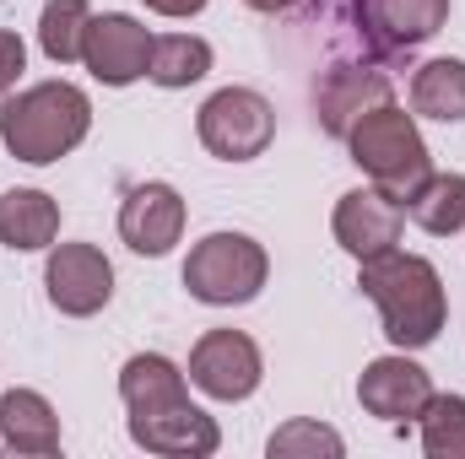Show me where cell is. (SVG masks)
<instances>
[{"mask_svg": "<svg viewBox=\"0 0 465 459\" xmlns=\"http://www.w3.org/2000/svg\"><path fill=\"white\" fill-rule=\"evenodd\" d=\"M249 11H265V16H287V11H298L303 0H243Z\"/></svg>", "mask_w": 465, "mask_h": 459, "instance_id": "484cf974", "label": "cell"}, {"mask_svg": "<svg viewBox=\"0 0 465 459\" xmlns=\"http://www.w3.org/2000/svg\"><path fill=\"white\" fill-rule=\"evenodd\" d=\"M411 114L439 119V124H460L465 119V60H428L411 76Z\"/></svg>", "mask_w": 465, "mask_h": 459, "instance_id": "ac0fdd59", "label": "cell"}, {"mask_svg": "<svg viewBox=\"0 0 465 459\" xmlns=\"http://www.w3.org/2000/svg\"><path fill=\"white\" fill-rule=\"evenodd\" d=\"M130 444L168 459H206L223 449V433L201 405L184 400V405H168V411H152V416H130Z\"/></svg>", "mask_w": 465, "mask_h": 459, "instance_id": "7c38bea8", "label": "cell"}, {"mask_svg": "<svg viewBox=\"0 0 465 459\" xmlns=\"http://www.w3.org/2000/svg\"><path fill=\"white\" fill-rule=\"evenodd\" d=\"M206 71H212V44L201 33H157L152 38L146 82H157V87H195Z\"/></svg>", "mask_w": 465, "mask_h": 459, "instance_id": "d6986e66", "label": "cell"}, {"mask_svg": "<svg viewBox=\"0 0 465 459\" xmlns=\"http://www.w3.org/2000/svg\"><path fill=\"white\" fill-rule=\"evenodd\" d=\"M406 217L433 238L465 232V173H428L422 190L406 200Z\"/></svg>", "mask_w": 465, "mask_h": 459, "instance_id": "ffe728a7", "label": "cell"}, {"mask_svg": "<svg viewBox=\"0 0 465 459\" xmlns=\"http://www.w3.org/2000/svg\"><path fill=\"white\" fill-rule=\"evenodd\" d=\"M119 400L130 416H152V411H168V405H184L190 400V384H184V367L163 351H135L124 367H119Z\"/></svg>", "mask_w": 465, "mask_h": 459, "instance_id": "9a60e30c", "label": "cell"}, {"mask_svg": "<svg viewBox=\"0 0 465 459\" xmlns=\"http://www.w3.org/2000/svg\"><path fill=\"white\" fill-rule=\"evenodd\" d=\"M184 195L163 179H146L124 195L119 206V238L130 254H146V259H163L179 238H184Z\"/></svg>", "mask_w": 465, "mask_h": 459, "instance_id": "30bf717a", "label": "cell"}, {"mask_svg": "<svg viewBox=\"0 0 465 459\" xmlns=\"http://www.w3.org/2000/svg\"><path fill=\"white\" fill-rule=\"evenodd\" d=\"M265 454H271V459H320V454L336 459V454H347V444H341V433H336V427L298 416V422H287V427H276V433H271Z\"/></svg>", "mask_w": 465, "mask_h": 459, "instance_id": "603a6c76", "label": "cell"}, {"mask_svg": "<svg viewBox=\"0 0 465 459\" xmlns=\"http://www.w3.org/2000/svg\"><path fill=\"white\" fill-rule=\"evenodd\" d=\"M417 422L428 459H465V395H433Z\"/></svg>", "mask_w": 465, "mask_h": 459, "instance_id": "7402d4cb", "label": "cell"}, {"mask_svg": "<svg viewBox=\"0 0 465 459\" xmlns=\"http://www.w3.org/2000/svg\"><path fill=\"white\" fill-rule=\"evenodd\" d=\"M60 238V200L44 190H5L0 195V243L16 254L54 249Z\"/></svg>", "mask_w": 465, "mask_h": 459, "instance_id": "e0dca14e", "label": "cell"}, {"mask_svg": "<svg viewBox=\"0 0 465 459\" xmlns=\"http://www.w3.org/2000/svg\"><path fill=\"white\" fill-rule=\"evenodd\" d=\"M357 22L379 49H417L450 22V0H357Z\"/></svg>", "mask_w": 465, "mask_h": 459, "instance_id": "4fadbf2b", "label": "cell"}, {"mask_svg": "<svg viewBox=\"0 0 465 459\" xmlns=\"http://www.w3.org/2000/svg\"><path fill=\"white\" fill-rule=\"evenodd\" d=\"M0 444L16 454H60V416L38 389L0 395Z\"/></svg>", "mask_w": 465, "mask_h": 459, "instance_id": "2e32d148", "label": "cell"}, {"mask_svg": "<svg viewBox=\"0 0 465 459\" xmlns=\"http://www.w3.org/2000/svg\"><path fill=\"white\" fill-rule=\"evenodd\" d=\"M401 228H406V206L390 200V195L373 190V184H368V190H347V195L336 200V217H331L336 243L347 249L357 265L373 259V254L401 249Z\"/></svg>", "mask_w": 465, "mask_h": 459, "instance_id": "8fae6325", "label": "cell"}, {"mask_svg": "<svg viewBox=\"0 0 465 459\" xmlns=\"http://www.w3.org/2000/svg\"><path fill=\"white\" fill-rule=\"evenodd\" d=\"M190 384L212 400H249L265 378V356L243 330H206L190 346Z\"/></svg>", "mask_w": 465, "mask_h": 459, "instance_id": "8992f818", "label": "cell"}, {"mask_svg": "<svg viewBox=\"0 0 465 459\" xmlns=\"http://www.w3.org/2000/svg\"><path fill=\"white\" fill-rule=\"evenodd\" d=\"M44 287H49V303L60 314L93 319L114 298V265L98 243H54L49 265H44Z\"/></svg>", "mask_w": 465, "mask_h": 459, "instance_id": "52a82bcc", "label": "cell"}, {"mask_svg": "<svg viewBox=\"0 0 465 459\" xmlns=\"http://www.w3.org/2000/svg\"><path fill=\"white\" fill-rule=\"evenodd\" d=\"M146 11H157V16H201L212 0H141Z\"/></svg>", "mask_w": 465, "mask_h": 459, "instance_id": "d4e9b609", "label": "cell"}, {"mask_svg": "<svg viewBox=\"0 0 465 459\" xmlns=\"http://www.w3.org/2000/svg\"><path fill=\"white\" fill-rule=\"evenodd\" d=\"M87 22H93V5H87V0H49L44 16H38V49H44L54 65H76V60H82Z\"/></svg>", "mask_w": 465, "mask_h": 459, "instance_id": "44dd1931", "label": "cell"}, {"mask_svg": "<svg viewBox=\"0 0 465 459\" xmlns=\"http://www.w3.org/2000/svg\"><path fill=\"white\" fill-rule=\"evenodd\" d=\"M347 151L351 162L368 173L373 190H384L390 200H411L422 190V179L433 173V157H428V141L417 130V114L395 109L390 98L373 103L368 114H357V124L347 130Z\"/></svg>", "mask_w": 465, "mask_h": 459, "instance_id": "3957f363", "label": "cell"}, {"mask_svg": "<svg viewBox=\"0 0 465 459\" xmlns=\"http://www.w3.org/2000/svg\"><path fill=\"white\" fill-rule=\"evenodd\" d=\"M357 287L379 308L384 336L395 351H422V346L439 341V330L450 319V298H444V276L433 259L406 254V249L373 254V259H362Z\"/></svg>", "mask_w": 465, "mask_h": 459, "instance_id": "6da1fadb", "label": "cell"}, {"mask_svg": "<svg viewBox=\"0 0 465 459\" xmlns=\"http://www.w3.org/2000/svg\"><path fill=\"white\" fill-rule=\"evenodd\" d=\"M357 400L368 416L401 427V422H417L422 405L433 400V378L422 362H411V351H395V356H373L357 378Z\"/></svg>", "mask_w": 465, "mask_h": 459, "instance_id": "9c48e42d", "label": "cell"}, {"mask_svg": "<svg viewBox=\"0 0 465 459\" xmlns=\"http://www.w3.org/2000/svg\"><path fill=\"white\" fill-rule=\"evenodd\" d=\"M265 276H271V254L249 232H206L184 259V292L212 308L254 303Z\"/></svg>", "mask_w": 465, "mask_h": 459, "instance_id": "277c9868", "label": "cell"}, {"mask_svg": "<svg viewBox=\"0 0 465 459\" xmlns=\"http://www.w3.org/2000/svg\"><path fill=\"white\" fill-rule=\"evenodd\" d=\"M22 71H27V44L11 27H0V93H11L22 82Z\"/></svg>", "mask_w": 465, "mask_h": 459, "instance_id": "cb8c5ba5", "label": "cell"}, {"mask_svg": "<svg viewBox=\"0 0 465 459\" xmlns=\"http://www.w3.org/2000/svg\"><path fill=\"white\" fill-rule=\"evenodd\" d=\"M152 27H141L135 16L124 11H104L87 22V38H82V65L104 82V87H130L146 76L152 65Z\"/></svg>", "mask_w": 465, "mask_h": 459, "instance_id": "ba28073f", "label": "cell"}, {"mask_svg": "<svg viewBox=\"0 0 465 459\" xmlns=\"http://www.w3.org/2000/svg\"><path fill=\"white\" fill-rule=\"evenodd\" d=\"M390 98V76L373 71V65H331L314 87V109H320V124L347 141V130L357 124V114H368L373 103Z\"/></svg>", "mask_w": 465, "mask_h": 459, "instance_id": "5bb4252c", "label": "cell"}, {"mask_svg": "<svg viewBox=\"0 0 465 459\" xmlns=\"http://www.w3.org/2000/svg\"><path fill=\"white\" fill-rule=\"evenodd\" d=\"M195 135L212 157L223 162H254L265 157V146L276 141V109L265 93L254 87H223L201 103L195 114Z\"/></svg>", "mask_w": 465, "mask_h": 459, "instance_id": "5b68a950", "label": "cell"}, {"mask_svg": "<svg viewBox=\"0 0 465 459\" xmlns=\"http://www.w3.org/2000/svg\"><path fill=\"white\" fill-rule=\"evenodd\" d=\"M93 130V103L76 82H33L0 103V141L16 162L49 168L65 151H76Z\"/></svg>", "mask_w": 465, "mask_h": 459, "instance_id": "7a4b0ae2", "label": "cell"}]
</instances>
